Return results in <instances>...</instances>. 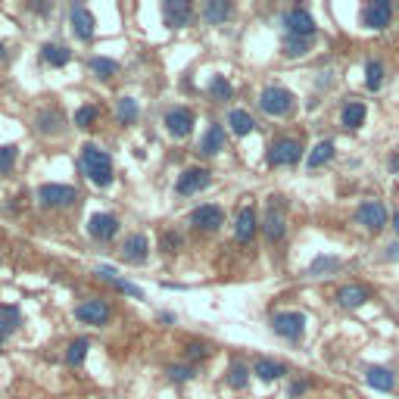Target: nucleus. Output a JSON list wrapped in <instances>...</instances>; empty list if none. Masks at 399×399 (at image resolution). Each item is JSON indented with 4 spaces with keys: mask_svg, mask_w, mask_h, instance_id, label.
<instances>
[{
    "mask_svg": "<svg viewBox=\"0 0 399 399\" xmlns=\"http://www.w3.org/2000/svg\"><path fill=\"white\" fill-rule=\"evenodd\" d=\"M82 172L91 178V184L110 187L113 184V159L106 150H100L97 144H84L82 147Z\"/></svg>",
    "mask_w": 399,
    "mask_h": 399,
    "instance_id": "1",
    "label": "nucleus"
},
{
    "mask_svg": "<svg viewBox=\"0 0 399 399\" xmlns=\"http://www.w3.org/2000/svg\"><path fill=\"white\" fill-rule=\"evenodd\" d=\"M259 106H262V113H268V115H287L293 110V94L287 88L272 84V88H265L259 94Z\"/></svg>",
    "mask_w": 399,
    "mask_h": 399,
    "instance_id": "2",
    "label": "nucleus"
},
{
    "mask_svg": "<svg viewBox=\"0 0 399 399\" xmlns=\"http://www.w3.org/2000/svg\"><path fill=\"white\" fill-rule=\"evenodd\" d=\"M303 156V144L293 141V137H281V141H274L272 147H268V165H296Z\"/></svg>",
    "mask_w": 399,
    "mask_h": 399,
    "instance_id": "3",
    "label": "nucleus"
},
{
    "mask_svg": "<svg viewBox=\"0 0 399 399\" xmlns=\"http://www.w3.org/2000/svg\"><path fill=\"white\" fill-rule=\"evenodd\" d=\"M272 331L284 340H300L306 334V315L303 312H278L272 318Z\"/></svg>",
    "mask_w": 399,
    "mask_h": 399,
    "instance_id": "4",
    "label": "nucleus"
},
{
    "mask_svg": "<svg viewBox=\"0 0 399 399\" xmlns=\"http://www.w3.org/2000/svg\"><path fill=\"white\" fill-rule=\"evenodd\" d=\"M38 200L50 209H63V206H72L78 200V191L69 184H41L38 187Z\"/></svg>",
    "mask_w": 399,
    "mask_h": 399,
    "instance_id": "5",
    "label": "nucleus"
},
{
    "mask_svg": "<svg viewBox=\"0 0 399 399\" xmlns=\"http://www.w3.org/2000/svg\"><path fill=\"white\" fill-rule=\"evenodd\" d=\"M284 28L293 38H312L315 34V19H312L306 6H293V10L284 13Z\"/></svg>",
    "mask_w": 399,
    "mask_h": 399,
    "instance_id": "6",
    "label": "nucleus"
},
{
    "mask_svg": "<svg viewBox=\"0 0 399 399\" xmlns=\"http://www.w3.org/2000/svg\"><path fill=\"white\" fill-rule=\"evenodd\" d=\"M209 181H213V172L194 165V169H187V172H181V175H178L175 194H181V197H191V194H200L203 187H209Z\"/></svg>",
    "mask_w": 399,
    "mask_h": 399,
    "instance_id": "7",
    "label": "nucleus"
},
{
    "mask_svg": "<svg viewBox=\"0 0 399 399\" xmlns=\"http://www.w3.org/2000/svg\"><path fill=\"white\" fill-rule=\"evenodd\" d=\"M390 19H393V4L390 0H372V4L362 6V23L372 28V32L387 28Z\"/></svg>",
    "mask_w": 399,
    "mask_h": 399,
    "instance_id": "8",
    "label": "nucleus"
},
{
    "mask_svg": "<svg viewBox=\"0 0 399 399\" xmlns=\"http://www.w3.org/2000/svg\"><path fill=\"white\" fill-rule=\"evenodd\" d=\"M110 315H113V306L106 300H100V296L97 300H84L75 306V318L84 324H106Z\"/></svg>",
    "mask_w": 399,
    "mask_h": 399,
    "instance_id": "9",
    "label": "nucleus"
},
{
    "mask_svg": "<svg viewBox=\"0 0 399 399\" xmlns=\"http://www.w3.org/2000/svg\"><path fill=\"white\" fill-rule=\"evenodd\" d=\"M355 222L365 224L368 231H381L384 224H387V209H384L377 200H368L355 209Z\"/></svg>",
    "mask_w": 399,
    "mask_h": 399,
    "instance_id": "10",
    "label": "nucleus"
},
{
    "mask_svg": "<svg viewBox=\"0 0 399 399\" xmlns=\"http://www.w3.org/2000/svg\"><path fill=\"white\" fill-rule=\"evenodd\" d=\"M191 222H194V228H200V231H219L224 224V213H222V206H215V203H206V206L194 209Z\"/></svg>",
    "mask_w": 399,
    "mask_h": 399,
    "instance_id": "11",
    "label": "nucleus"
},
{
    "mask_svg": "<svg viewBox=\"0 0 399 399\" xmlns=\"http://www.w3.org/2000/svg\"><path fill=\"white\" fill-rule=\"evenodd\" d=\"M88 234L94 237V241H113L115 234H119V219L110 213H97L91 215L88 222Z\"/></svg>",
    "mask_w": 399,
    "mask_h": 399,
    "instance_id": "12",
    "label": "nucleus"
},
{
    "mask_svg": "<svg viewBox=\"0 0 399 399\" xmlns=\"http://www.w3.org/2000/svg\"><path fill=\"white\" fill-rule=\"evenodd\" d=\"M163 16H165V25L169 28H181L191 23L194 16V6L187 0H165L163 4Z\"/></svg>",
    "mask_w": 399,
    "mask_h": 399,
    "instance_id": "13",
    "label": "nucleus"
},
{
    "mask_svg": "<svg viewBox=\"0 0 399 399\" xmlns=\"http://www.w3.org/2000/svg\"><path fill=\"white\" fill-rule=\"evenodd\" d=\"M69 23H72V34H75L78 41H91L94 38V16H91L88 6H72Z\"/></svg>",
    "mask_w": 399,
    "mask_h": 399,
    "instance_id": "14",
    "label": "nucleus"
},
{
    "mask_svg": "<svg viewBox=\"0 0 399 399\" xmlns=\"http://www.w3.org/2000/svg\"><path fill=\"white\" fill-rule=\"evenodd\" d=\"M165 128H169L172 137H187L194 128V113L184 110V106H175V110L165 113Z\"/></svg>",
    "mask_w": 399,
    "mask_h": 399,
    "instance_id": "15",
    "label": "nucleus"
},
{
    "mask_svg": "<svg viewBox=\"0 0 399 399\" xmlns=\"http://www.w3.org/2000/svg\"><path fill=\"white\" fill-rule=\"evenodd\" d=\"M262 231H265L268 241H281V237L287 234V219H284V206H281V203H272V206H268Z\"/></svg>",
    "mask_w": 399,
    "mask_h": 399,
    "instance_id": "16",
    "label": "nucleus"
},
{
    "mask_svg": "<svg viewBox=\"0 0 399 399\" xmlns=\"http://www.w3.org/2000/svg\"><path fill=\"white\" fill-rule=\"evenodd\" d=\"M147 253H150V241L144 234H132L125 241V246H122V259H125V262H132V265L147 262Z\"/></svg>",
    "mask_w": 399,
    "mask_h": 399,
    "instance_id": "17",
    "label": "nucleus"
},
{
    "mask_svg": "<svg viewBox=\"0 0 399 399\" xmlns=\"http://www.w3.org/2000/svg\"><path fill=\"white\" fill-rule=\"evenodd\" d=\"M256 228H259V219H256V209L253 206H243L241 213H237V224H234V237L241 243H250L253 241V234H256Z\"/></svg>",
    "mask_w": 399,
    "mask_h": 399,
    "instance_id": "18",
    "label": "nucleus"
},
{
    "mask_svg": "<svg viewBox=\"0 0 399 399\" xmlns=\"http://www.w3.org/2000/svg\"><path fill=\"white\" fill-rule=\"evenodd\" d=\"M368 296H372V290L362 284H343L337 290V303L343 309H359L362 303H368Z\"/></svg>",
    "mask_w": 399,
    "mask_h": 399,
    "instance_id": "19",
    "label": "nucleus"
},
{
    "mask_svg": "<svg viewBox=\"0 0 399 399\" xmlns=\"http://www.w3.org/2000/svg\"><path fill=\"white\" fill-rule=\"evenodd\" d=\"M365 381H368V387H374V390H381V393H390L393 390V384H396V377L390 368H381V365H372L365 372Z\"/></svg>",
    "mask_w": 399,
    "mask_h": 399,
    "instance_id": "20",
    "label": "nucleus"
},
{
    "mask_svg": "<svg viewBox=\"0 0 399 399\" xmlns=\"http://www.w3.org/2000/svg\"><path fill=\"white\" fill-rule=\"evenodd\" d=\"M97 274H100V278H103V281H110V284H113L115 290H122V293L134 296V300H144V290H141V287H134L132 281H122V278L113 272L110 265H100V268H97Z\"/></svg>",
    "mask_w": 399,
    "mask_h": 399,
    "instance_id": "21",
    "label": "nucleus"
},
{
    "mask_svg": "<svg viewBox=\"0 0 399 399\" xmlns=\"http://www.w3.org/2000/svg\"><path fill=\"white\" fill-rule=\"evenodd\" d=\"M200 150L206 156L222 153V150H224V128L222 125H209L206 134H203V141H200Z\"/></svg>",
    "mask_w": 399,
    "mask_h": 399,
    "instance_id": "22",
    "label": "nucleus"
},
{
    "mask_svg": "<svg viewBox=\"0 0 399 399\" xmlns=\"http://www.w3.org/2000/svg\"><path fill=\"white\" fill-rule=\"evenodd\" d=\"M23 324V312L16 306H0V343Z\"/></svg>",
    "mask_w": 399,
    "mask_h": 399,
    "instance_id": "23",
    "label": "nucleus"
},
{
    "mask_svg": "<svg viewBox=\"0 0 399 399\" xmlns=\"http://www.w3.org/2000/svg\"><path fill=\"white\" fill-rule=\"evenodd\" d=\"M228 16H231L228 0H209V4H203V19H206L209 25H222Z\"/></svg>",
    "mask_w": 399,
    "mask_h": 399,
    "instance_id": "24",
    "label": "nucleus"
},
{
    "mask_svg": "<svg viewBox=\"0 0 399 399\" xmlns=\"http://www.w3.org/2000/svg\"><path fill=\"white\" fill-rule=\"evenodd\" d=\"M365 103H359V100H350V103L343 106V113H340V119H343V125L350 128V132H355V128H362V122H365Z\"/></svg>",
    "mask_w": 399,
    "mask_h": 399,
    "instance_id": "25",
    "label": "nucleus"
},
{
    "mask_svg": "<svg viewBox=\"0 0 399 399\" xmlns=\"http://www.w3.org/2000/svg\"><path fill=\"white\" fill-rule=\"evenodd\" d=\"M228 125H231V132H234L237 137H246V134H253L256 122H253V115L246 110H231L228 113Z\"/></svg>",
    "mask_w": 399,
    "mask_h": 399,
    "instance_id": "26",
    "label": "nucleus"
},
{
    "mask_svg": "<svg viewBox=\"0 0 399 399\" xmlns=\"http://www.w3.org/2000/svg\"><path fill=\"white\" fill-rule=\"evenodd\" d=\"M253 374H256L259 381H278L281 374H287V368L281 365V362H274V359H256Z\"/></svg>",
    "mask_w": 399,
    "mask_h": 399,
    "instance_id": "27",
    "label": "nucleus"
},
{
    "mask_svg": "<svg viewBox=\"0 0 399 399\" xmlns=\"http://www.w3.org/2000/svg\"><path fill=\"white\" fill-rule=\"evenodd\" d=\"M115 115H119V122L132 125V122H137V115H141V106H137L134 97H119L115 100Z\"/></svg>",
    "mask_w": 399,
    "mask_h": 399,
    "instance_id": "28",
    "label": "nucleus"
},
{
    "mask_svg": "<svg viewBox=\"0 0 399 399\" xmlns=\"http://www.w3.org/2000/svg\"><path fill=\"white\" fill-rule=\"evenodd\" d=\"M331 159H334V144L331 141H322V144H315V147H312V153L306 156V165H309V169H318V165L331 163Z\"/></svg>",
    "mask_w": 399,
    "mask_h": 399,
    "instance_id": "29",
    "label": "nucleus"
},
{
    "mask_svg": "<svg viewBox=\"0 0 399 399\" xmlns=\"http://www.w3.org/2000/svg\"><path fill=\"white\" fill-rule=\"evenodd\" d=\"M41 56H44V63H50V66H66V63L72 60V53L63 44H44L41 47Z\"/></svg>",
    "mask_w": 399,
    "mask_h": 399,
    "instance_id": "30",
    "label": "nucleus"
},
{
    "mask_svg": "<svg viewBox=\"0 0 399 399\" xmlns=\"http://www.w3.org/2000/svg\"><path fill=\"white\" fill-rule=\"evenodd\" d=\"M340 268V259L337 256H315L309 265V274L312 278H324V274H334Z\"/></svg>",
    "mask_w": 399,
    "mask_h": 399,
    "instance_id": "31",
    "label": "nucleus"
},
{
    "mask_svg": "<svg viewBox=\"0 0 399 399\" xmlns=\"http://www.w3.org/2000/svg\"><path fill=\"white\" fill-rule=\"evenodd\" d=\"M88 69H91V72H94V75H97V78H113L115 72H119V63L106 60V56H91Z\"/></svg>",
    "mask_w": 399,
    "mask_h": 399,
    "instance_id": "32",
    "label": "nucleus"
},
{
    "mask_svg": "<svg viewBox=\"0 0 399 399\" xmlns=\"http://www.w3.org/2000/svg\"><path fill=\"white\" fill-rule=\"evenodd\" d=\"M281 53H284L287 60L306 56L309 53V38H293V34H287V38H284V50H281Z\"/></svg>",
    "mask_w": 399,
    "mask_h": 399,
    "instance_id": "33",
    "label": "nucleus"
},
{
    "mask_svg": "<svg viewBox=\"0 0 399 399\" xmlns=\"http://www.w3.org/2000/svg\"><path fill=\"white\" fill-rule=\"evenodd\" d=\"M88 350H91V340H84V337L72 340V343H69V353H66V362H69L72 368H75V365H82V362H84V355H88Z\"/></svg>",
    "mask_w": 399,
    "mask_h": 399,
    "instance_id": "34",
    "label": "nucleus"
},
{
    "mask_svg": "<svg viewBox=\"0 0 399 399\" xmlns=\"http://www.w3.org/2000/svg\"><path fill=\"white\" fill-rule=\"evenodd\" d=\"M246 381H250V368H246L243 362H231V368H228V387L243 390Z\"/></svg>",
    "mask_w": 399,
    "mask_h": 399,
    "instance_id": "35",
    "label": "nucleus"
},
{
    "mask_svg": "<svg viewBox=\"0 0 399 399\" xmlns=\"http://www.w3.org/2000/svg\"><path fill=\"white\" fill-rule=\"evenodd\" d=\"M365 84H368V91H381V84H384V63L381 60H368Z\"/></svg>",
    "mask_w": 399,
    "mask_h": 399,
    "instance_id": "36",
    "label": "nucleus"
},
{
    "mask_svg": "<svg viewBox=\"0 0 399 399\" xmlns=\"http://www.w3.org/2000/svg\"><path fill=\"white\" fill-rule=\"evenodd\" d=\"M97 115H100V110L97 106H82V110H75V128H94V122H97Z\"/></svg>",
    "mask_w": 399,
    "mask_h": 399,
    "instance_id": "37",
    "label": "nucleus"
},
{
    "mask_svg": "<svg viewBox=\"0 0 399 399\" xmlns=\"http://www.w3.org/2000/svg\"><path fill=\"white\" fill-rule=\"evenodd\" d=\"M209 94H213L215 100H228L234 91H231V82H228V78H224V75H215L213 82H209Z\"/></svg>",
    "mask_w": 399,
    "mask_h": 399,
    "instance_id": "38",
    "label": "nucleus"
},
{
    "mask_svg": "<svg viewBox=\"0 0 399 399\" xmlns=\"http://www.w3.org/2000/svg\"><path fill=\"white\" fill-rule=\"evenodd\" d=\"M16 156H19V150L13 147V144H4V147H0V172H10L13 165H16Z\"/></svg>",
    "mask_w": 399,
    "mask_h": 399,
    "instance_id": "39",
    "label": "nucleus"
},
{
    "mask_svg": "<svg viewBox=\"0 0 399 399\" xmlns=\"http://www.w3.org/2000/svg\"><path fill=\"white\" fill-rule=\"evenodd\" d=\"M63 119V115H60V110H53V113H50V110H44V113H41L38 115V128H41V132H56V122H60Z\"/></svg>",
    "mask_w": 399,
    "mask_h": 399,
    "instance_id": "40",
    "label": "nucleus"
},
{
    "mask_svg": "<svg viewBox=\"0 0 399 399\" xmlns=\"http://www.w3.org/2000/svg\"><path fill=\"white\" fill-rule=\"evenodd\" d=\"M159 246H163L165 253H175V246H181V237L175 234V231H165L163 241H159Z\"/></svg>",
    "mask_w": 399,
    "mask_h": 399,
    "instance_id": "41",
    "label": "nucleus"
},
{
    "mask_svg": "<svg viewBox=\"0 0 399 399\" xmlns=\"http://www.w3.org/2000/svg\"><path fill=\"white\" fill-rule=\"evenodd\" d=\"M169 377H172V381H191V377H194V368H187V365H175V368H169Z\"/></svg>",
    "mask_w": 399,
    "mask_h": 399,
    "instance_id": "42",
    "label": "nucleus"
},
{
    "mask_svg": "<svg viewBox=\"0 0 399 399\" xmlns=\"http://www.w3.org/2000/svg\"><path fill=\"white\" fill-rule=\"evenodd\" d=\"M187 355H191V359H206V355H209V346L191 343V346H187Z\"/></svg>",
    "mask_w": 399,
    "mask_h": 399,
    "instance_id": "43",
    "label": "nucleus"
},
{
    "mask_svg": "<svg viewBox=\"0 0 399 399\" xmlns=\"http://www.w3.org/2000/svg\"><path fill=\"white\" fill-rule=\"evenodd\" d=\"M306 387H309L306 381H296V384H290V396H303V393H306Z\"/></svg>",
    "mask_w": 399,
    "mask_h": 399,
    "instance_id": "44",
    "label": "nucleus"
},
{
    "mask_svg": "<svg viewBox=\"0 0 399 399\" xmlns=\"http://www.w3.org/2000/svg\"><path fill=\"white\" fill-rule=\"evenodd\" d=\"M384 256L390 259V262H399V243H393V246H387V253Z\"/></svg>",
    "mask_w": 399,
    "mask_h": 399,
    "instance_id": "45",
    "label": "nucleus"
},
{
    "mask_svg": "<svg viewBox=\"0 0 399 399\" xmlns=\"http://www.w3.org/2000/svg\"><path fill=\"white\" fill-rule=\"evenodd\" d=\"M390 165H393V172H399V150L393 153V159H390Z\"/></svg>",
    "mask_w": 399,
    "mask_h": 399,
    "instance_id": "46",
    "label": "nucleus"
},
{
    "mask_svg": "<svg viewBox=\"0 0 399 399\" xmlns=\"http://www.w3.org/2000/svg\"><path fill=\"white\" fill-rule=\"evenodd\" d=\"M393 228H396V234H399V213L393 215Z\"/></svg>",
    "mask_w": 399,
    "mask_h": 399,
    "instance_id": "47",
    "label": "nucleus"
},
{
    "mask_svg": "<svg viewBox=\"0 0 399 399\" xmlns=\"http://www.w3.org/2000/svg\"><path fill=\"white\" fill-rule=\"evenodd\" d=\"M4 56H6V47H4V41H0V60H4Z\"/></svg>",
    "mask_w": 399,
    "mask_h": 399,
    "instance_id": "48",
    "label": "nucleus"
}]
</instances>
